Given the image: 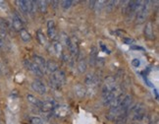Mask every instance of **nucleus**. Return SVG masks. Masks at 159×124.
<instances>
[{
  "instance_id": "1a4fd4ad",
  "label": "nucleus",
  "mask_w": 159,
  "mask_h": 124,
  "mask_svg": "<svg viewBox=\"0 0 159 124\" xmlns=\"http://www.w3.org/2000/svg\"><path fill=\"white\" fill-rule=\"evenodd\" d=\"M56 103H55L53 100H46L44 102H41L39 108L41 109L42 112H51V111L54 109V107H56Z\"/></svg>"
},
{
  "instance_id": "f257e3e1",
  "label": "nucleus",
  "mask_w": 159,
  "mask_h": 124,
  "mask_svg": "<svg viewBox=\"0 0 159 124\" xmlns=\"http://www.w3.org/2000/svg\"><path fill=\"white\" fill-rule=\"evenodd\" d=\"M67 78H66V74L62 70H58L55 73L51 74V77L49 79V83L50 86L54 89H59L61 88L63 85L66 84Z\"/></svg>"
},
{
  "instance_id": "6e6552de",
  "label": "nucleus",
  "mask_w": 159,
  "mask_h": 124,
  "mask_svg": "<svg viewBox=\"0 0 159 124\" xmlns=\"http://www.w3.org/2000/svg\"><path fill=\"white\" fill-rule=\"evenodd\" d=\"M11 24H12V28H13L16 32H20L22 29H24V25H23V21L21 19V17L18 15L16 12L12 15Z\"/></svg>"
},
{
  "instance_id": "f8f14e48",
  "label": "nucleus",
  "mask_w": 159,
  "mask_h": 124,
  "mask_svg": "<svg viewBox=\"0 0 159 124\" xmlns=\"http://www.w3.org/2000/svg\"><path fill=\"white\" fill-rule=\"evenodd\" d=\"M89 64L91 66H95L97 61H98V49L95 45H93L90 47V51H89Z\"/></svg>"
},
{
  "instance_id": "20e7f679",
  "label": "nucleus",
  "mask_w": 159,
  "mask_h": 124,
  "mask_svg": "<svg viewBox=\"0 0 159 124\" xmlns=\"http://www.w3.org/2000/svg\"><path fill=\"white\" fill-rule=\"evenodd\" d=\"M116 86H117V84H116V77L108 76L107 78H105L102 85V96H104L108 94L109 92H111Z\"/></svg>"
},
{
  "instance_id": "ea45409f",
  "label": "nucleus",
  "mask_w": 159,
  "mask_h": 124,
  "mask_svg": "<svg viewBox=\"0 0 159 124\" xmlns=\"http://www.w3.org/2000/svg\"><path fill=\"white\" fill-rule=\"evenodd\" d=\"M0 124H5V121L2 120V119H0Z\"/></svg>"
},
{
  "instance_id": "79ce46f5",
  "label": "nucleus",
  "mask_w": 159,
  "mask_h": 124,
  "mask_svg": "<svg viewBox=\"0 0 159 124\" xmlns=\"http://www.w3.org/2000/svg\"><path fill=\"white\" fill-rule=\"evenodd\" d=\"M0 75H1V73H0Z\"/></svg>"
},
{
  "instance_id": "4468645a",
  "label": "nucleus",
  "mask_w": 159,
  "mask_h": 124,
  "mask_svg": "<svg viewBox=\"0 0 159 124\" xmlns=\"http://www.w3.org/2000/svg\"><path fill=\"white\" fill-rule=\"evenodd\" d=\"M74 91H75V94L81 98H83L84 97L87 96V88H85L84 85H83L81 83H78L75 85Z\"/></svg>"
},
{
  "instance_id": "a878e982",
  "label": "nucleus",
  "mask_w": 159,
  "mask_h": 124,
  "mask_svg": "<svg viewBox=\"0 0 159 124\" xmlns=\"http://www.w3.org/2000/svg\"><path fill=\"white\" fill-rule=\"evenodd\" d=\"M105 4H106V1H104V0H100V1H96L95 6H94V9H93V10L95 11V13H97V14L101 13L102 9L105 7Z\"/></svg>"
},
{
  "instance_id": "423d86ee",
  "label": "nucleus",
  "mask_w": 159,
  "mask_h": 124,
  "mask_svg": "<svg viewBox=\"0 0 159 124\" xmlns=\"http://www.w3.org/2000/svg\"><path fill=\"white\" fill-rule=\"evenodd\" d=\"M24 65H25V67L27 68V70H29L32 73H34L35 76H38V77H42V76H43V72H42L32 60L25 59V60H24Z\"/></svg>"
},
{
  "instance_id": "5701e85b",
  "label": "nucleus",
  "mask_w": 159,
  "mask_h": 124,
  "mask_svg": "<svg viewBox=\"0 0 159 124\" xmlns=\"http://www.w3.org/2000/svg\"><path fill=\"white\" fill-rule=\"evenodd\" d=\"M53 52L56 53L58 56H60V55H62L63 53V45H62V43H61L60 41H55L53 43Z\"/></svg>"
},
{
  "instance_id": "7c9ffc66",
  "label": "nucleus",
  "mask_w": 159,
  "mask_h": 124,
  "mask_svg": "<svg viewBox=\"0 0 159 124\" xmlns=\"http://www.w3.org/2000/svg\"><path fill=\"white\" fill-rule=\"evenodd\" d=\"M139 124H152V121H151V116L149 114H144L143 117L142 119L139 120Z\"/></svg>"
},
{
  "instance_id": "412c9836",
  "label": "nucleus",
  "mask_w": 159,
  "mask_h": 124,
  "mask_svg": "<svg viewBox=\"0 0 159 124\" xmlns=\"http://www.w3.org/2000/svg\"><path fill=\"white\" fill-rule=\"evenodd\" d=\"M38 2V10L42 14H45L47 12V8H48V1H45V0H40V1H36Z\"/></svg>"
},
{
  "instance_id": "58836bf2",
  "label": "nucleus",
  "mask_w": 159,
  "mask_h": 124,
  "mask_svg": "<svg viewBox=\"0 0 159 124\" xmlns=\"http://www.w3.org/2000/svg\"><path fill=\"white\" fill-rule=\"evenodd\" d=\"M131 48H133V49H142V50H143V48H142V47L136 46V45H132V46H131Z\"/></svg>"
},
{
  "instance_id": "39448f33",
  "label": "nucleus",
  "mask_w": 159,
  "mask_h": 124,
  "mask_svg": "<svg viewBox=\"0 0 159 124\" xmlns=\"http://www.w3.org/2000/svg\"><path fill=\"white\" fill-rule=\"evenodd\" d=\"M69 111H70L69 105L60 104V105H56L54 107V109L52 110V114L55 117H57V118H64V117L68 116Z\"/></svg>"
},
{
  "instance_id": "b1692460",
  "label": "nucleus",
  "mask_w": 159,
  "mask_h": 124,
  "mask_svg": "<svg viewBox=\"0 0 159 124\" xmlns=\"http://www.w3.org/2000/svg\"><path fill=\"white\" fill-rule=\"evenodd\" d=\"M36 38H38L39 41L41 45L46 46L47 45V39H46V36L41 32V31H38L36 32Z\"/></svg>"
},
{
  "instance_id": "393cba45",
  "label": "nucleus",
  "mask_w": 159,
  "mask_h": 124,
  "mask_svg": "<svg viewBox=\"0 0 159 124\" xmlns=\"http://www.w3.org/2000/svg\"><path fill=\"white\" fill-rule=\"evenodd\" d=\"M70 41H71V38L66 33L62 32L60 34V42L62 43V45H65L67 47H68L70 45Z\"/></svg>"
},
{
  "instance_id": "a19ab883",
  "label": "nucleus",
  "mask_w": 159,
  "mask_h": 124,
  "mask_svg": "<svg viewBox=\"0 0 159 124\" xmlns=\"http://www.w3.org/2000/svg\"><path fill=\"white\" fill-rule=\"evenodd\" d=\"M0 113H1V111H0Z\"/></svg>"
},
{
  "instance_id": "9b49d317",
  "label": "nucleus",
  "mask_w": 159,
  "mask_h": 124,
  "mask_svg": "<svg viewBox=\"0 0 159 124\" xmlns=\"http://www.w3.org/2000/svg\"><path fill=\"white\" fill-rule=\"evenodd\" d=\"M32 61L39 68L42 72L46 70V60L42 56H39V55L34 54V55H33V60Z\"/></svg>"
},
{
  "instance_id": "bb28decb",
  "label": "nucleus",
  "mask_w": 159,
  "mask_h": 124,
  "mask_svg": "<svg viewBox=\"0 0 159 124\" xmlns=\"http://www.w3.org/2000/svg\"><path fill=\"white\" fill-rule=\"evenodd\" d=\"M27 101L30 103H32L34 105H36V107H39V105L41 103V102L39 100L38 98H35L34 96L33 95H27Z\"/></svg>"
},
{
  "instance_id": "2eb2a0df",
  "label": "nucleus",
  "mask_w": 159,
  "mask_h": 124,
  "mask_svg": "<svg viewBox=\"0 0 159 124\" xmlns=\"http://www.w3.org/2000/svg\"><path fill=\"white\" fill-rule=\"evenodd\" d=\"M144 36L148 40H154V33H153V25L151 22H148L144 27Z\"/></svg>"
},
{
  "instance_id": "72a5a7b5",
  "label": "nucleus",
  "mask_w": 159,
  "mask_h": 124,
  "mask_svg": "<svg viewBox=\"0 0 159 124\" xmlns=\"http://www.w3.org/2000/svg\"><path fill=\"white\" fill-rule=\"evenodd\" d=\"M132 65L134 66V67H139V66L140 65V61H139V59L134 58V59L132 61Z\"/></svg>"
},
{
  "instance_id": "4c0bfd02",
  "label": "nucleus",
  "mask_w": 159,
  "mask_h": 124,
  "mask_svg": "<svg viewBox=\"0 0 159 124\" xmlns=\"http://www.w3.org/2000/svg\"><path fill=\"white\" fill-rule=\"evenodd\" d=\"M4 46V41H3V38L1 36H0V48H2Z\"/></svg>"
},
{
  "instance_id": "a211bd4d",
  "label": "nucleus",
  "mask_w": 159,
  "mask_h": 124,
  "mask_svg": "<svg viewBox=\"0 0 159 124\" xmlns=\"http://www.w3.org/2000/svg\"><path fill=\"white\" fill-rule=\"evenodd\" d=\"M46 70L48 72H50L51 74L55 73L56 71L59 70V66L55 61L53 60H47L46 61Z\"/></svg>"
},
{
  "instance_id": "c756f323",
  "label": "nucleus",
  "mask_w": 159,
  "mask_h": 124,
  "mask_svg": "<svg viewBox=\"0 0 159 124\" xmlns=\"http://www.w3.org/2000/svg\"><path fill=\"white\" fill-rule=\"evenodd\" d=\"M30 124H48L45 120H43L40 117H38V116H33L30 118Z\"/></svg>"
},
{
  "instance_id": "4be33fe9",
  "label": "nucleus",
  "mask_w": 159,
  "mask_h": 124,
  "mask_svg": "<svg viewBox=\"0 0 159 124\" xmlns=\"http://www.w3.org/2000/svg\"><path fill=\"white\" fill-rule=\"evenodd\" d=\"M20 36H21V40L24 42H29L32 41V36H30V34L26 29H22L20 31Z\"/></svg>"
},
{
  "instance_id": "aec40b11",
  "label": "nucleus",
  "mask_w": 159,
  "mask_h": 124,
  "mask_svg": "<svg viewBox=\"0 0 159 124\" xmlns=\"http://www.w3.org/2000/svg\"><path fill=\"white\" fill-rule=\"evenodd\" d=\"M87 68H88L87 60L83 57L79 58V60H78V70H79V72L81 74H84L85 71H87Z\"/></svg>"
},
{
  "instance_id": "6ab92c4d",
  "label": "nucleus",
  "mask_w": 159,
  "mask_h": 124,
  "mask_svg": "<svg viewBox=\"0 0 159 124\" xmlns=\"http://www.w3.org/2000/svg\"><path fill=\"white\" fill-rule=\"evenodd\" d=\"M125 96H124V94H121V95H119L118 97H116L114 100L110 103V104L108 105L109 107V109H113V108H117V107H119V105H120V103H121V102H122V100H123V98H124Z\"/></svg>"
},
{
  "instance_id": "f704fd0d",
  "label": "nucleus",
  "mask_w": 159,
  "mask_h": 124,
  "mask_svg": "<svg viewBox=\"0 0 159 124\" xmlns=\"http://www.w3.org/2000/svg\"><path fill=\"white\" fill-rule=\"evenodd\" d=\"M100 47H101V49L103 51H104L105 53H107V54H110L111 52H110V50H108V49L106 48V46L104 45H100Z\"/></svg>"
},
{
  "instance_id": "f3484780",
  "label": "nucleus",
  "mask_w": 159,
  "mask_h": 124,
  "mask_svg": "<svg viewBox=\"0 0 159 124\" xmlns=\"http://www.w3.org/2000/svg\"><path fill=\"white\" fill-rule=\"evenodd\" d=\"M18 7H19L20 11L23 14H29V5H28V1H25V0H18V1L15 2Z\"/></svg>"
},
{
  "instance_id": "c9c22d12",
  "label": "nucleus",
  "mask_w": 159,
  "mask_h": 124,
  "mask_svg": "<svg viewBox=\"0 0 159 124\" xmlns=\"http://www.w3.org/2000/svg\"><path fill=\"white\" fill-rule=\"evenodd\" d=\"M123 41H124V42H125V43H127V45H131L132 43L134 42V41H133L132 39H126V38H125Z\"/></svg>"
},
{
  "instance_id": "9d476101",
  "label": "nucleus",
  "mask_w": 159,
  "mask_h": 124,
  "mask_svg": "<svg viewBox=\"0 0 159 124\" xmlns=\"http://www.w3.org/2000/svg\"><path fill=\"white\" fill-rule=\"evenodd\" d=\"M47 36L51 40L57 39V33H56V26L53 20H48L47 22Z\"/></svg>"
},
{
  "instance_id": "dca6fc26",
  "label": "nucleus",
  "mask_w": 159,
  "mask_h": 124,
  "mask_svg": "<svg viewBox=\"0 0 159 124\" xmlns=\"http://www.w3.org/2000/svg\"><path fill=\"white\" fill-rule=\"evenodd\" d=\"M9 30V23L7 20H5L4 18H0V36L4 39V36H6Z\"/></svg>"
},
{
  "instance_id": "cd10ccee",
  "label": "nucleus",
  "mask_w": 159,
  "mask_h": 124,
  "mask_svg": "<svg viewBox=\"0 0 159 124\" xmlns=\"http://www.w3.org/2000/svg\"><path fill=\"white\" fill-rule=\"evenodd\" d=\"M118 4V1H114V0H111V1H107L106 5H105V10L107 13H111V12L114 10L115 6Z\"/></svg>"
},
{
  "instance_id": "2f4dec72",
  "label": "nucleus",
  "mask_w": 159,
  "mask_h": 124,
  "mask_svg": "<svg viewBox=\"0 0 159 124\" xmlns=\"http://www.w3.org/2000/svg\"><path fill=\"white\" fill-rule=\"evenodd\" d=\"M73 5V1L71 0H64V1H61V7H62L64 10H68L72 7Z\"/></svg>"
},
{
  "instance_id": "7ed1b4c3",
  "label": "nucleus",
  "mask_w": 159,
  "mask_h": 124,
  "mask_svg": "<svg viewBox=\"0 0 159 124\" xmlns=\"http://www.w3.org/2000/svg\"><path fill=\"white\" fill-rule=\"evenodd\" d=\"M132 115L133 121H139L145 114V107L143 103H137L129 108V115Z\"/></svg>"
},
{
  "instance_id": "ddd939ff",
  "label": "nucleus",
  "mask_w": 159,
  "mask_h": 124,
  "mask_svg": "<svg viewBox=\"0 0 159 124\" xmlns=\"http://www.w3.org/2000/svg\"><path fill=\"white\" fill-rule=\"evenodd\" d=\"M97 83H98V78L93 73H89L88 75L84 77V84L88 87L97 86Z\"/></svg>"
},
{
  "instance_id": "e433bc0d",
  "label": "nucleus",
  "mask_w": 159,
  "mask_h": 124,
  "mask_svg": "<svg viewBox=\"0 0 159 124\" xmlns=\"http://www.w3.org/2000/svg\"><path fill=\"white\" fill-rule=\"evenodd\" d=\"M95 3H96V1H89V8L90 9H94V6H95Z\"/></svg>"
},
{
  "instance_id": "f03ea898",
  "label": "nucleus",
  "mask_w": 159,
  "mask_h": 124,
  "mask_svg": "<svg viewBox=\"0 0 159 124\" xmlns=\"http://www.w3.org/2000/svg\"><path fill=\"white\" fill-rule=\"evenodd\" d=\"M149 1H144L139 7L136 12V24L140 25L146 21V17H148L149 11Z\"/></svg>"
},
{
  "instance_id": "c85d7f7f",
  "label": "nucleus",
  "mask_w": 159,
  "mask_h": 124,
  "mask_svg": "<svg viewBox=\"0 0 159 124\" xmlns=\"http://www.w3.org/2000/svg\"><path fill=\"white\" fill-rule=\"evenodd\" d=\"M29 5V14H34L38 10V2L36 1H28Z\"/></svg>"
},
{
  "instance_id": "0eeeda50",
  "label": "nucleus",
  "mask_w": 159,
  "mask_h": 124,
  "mask_svg": "<svg viewBox=\"0 0 159 124\" xmlns=\"http://www.w3.org/2000/svg\"><path fill=\"white\" fill-rule=\"evenodd\" d=\"M32 88L34 92L38 93L39 95H45L46 94V86L43 82H41L40 80H34L32 83Z\"/></svg>"
},
{
  "instance_id": "473e14b6",
  "label": "nucleus",
  "mask_w": 159,
  "mask_h": 124,
  "mask_svg": "<svg viewBox=\"0 0 159 124\" xmlns=\"http://www.w3.org/2000/svg\"><path fill=\"white\" fill-rule=\"evenodd\" d=\"M0 10L2 12H8V5L5 1H0Z\"/></svg>"
}]
</instances>
